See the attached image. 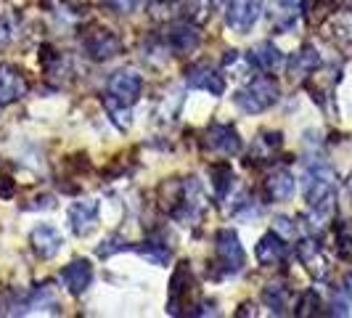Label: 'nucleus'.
Here are the masks:
<instances>
[{"label":"nucleus","instance_id":"nucleus-1","mask_svg":"<svg viewBox=\"0 0 352 318\" xmlns=\"http://www.w3.org/2000/svg\"><path fill=\"white\" fill-rule=\"evenodd\" d=\"M302 191L307 210L323 215V218H334L336 212V173L326 162H307L305 173H302Z\"/></svg>","mask_w":352,"mask_h":318},{"label":"nucleus","instance_id":"nucleus-2","mask_svg":"<svg viewBox=\"0 0 352 318\" xmlns=\"http://www.w3.org/2000/svg\"><path fill=\"white\" fill-rule=\"evenodd\" d=\"M281 98V85L276 77L270 74H260V77H252L247 83V88H241L236 93V106L247 114H260V112H267L270 106L278 104Z\"/></svg>","mask_w":352,"mask_h":318},{"label":"nucleus","instance_id":"nucleus-3","mask_svg":"<svg viewBox=\"0 0 352 318\" xmlns=\"http://www.w3.org/2000/svg\"><path fill=\"white\" fill-rule=\"evenodd\" d=\"M80 43H82V51H85L90 61H111L124 48L122 37L117 35L114 30H109V27H101V24L88 27L80 37Z\"/></svg>","mask_w":352,"mask_h":318},{"label":"nucleus","instance_id":"nucleus-4","mask_svg":"<svg viewBox=\"0 0 352 318\" xmlns=\"http://www.w3.org/2000/svg\"><path fill=\"white\" fill-rule=\"evenodd\" d=\"M214 260L220 265L223 276H236L244 263H247V252L241 247V239L233 229H220L214 236Z\"/></svg>","mask_w":352,"mask_h":318},{"label":"nucleus","instance_id":"nucleus-5","mask_svg":"<svg viewBox=\"0 0 352 318\" xmlns=\"http://www.w3.org/2000/svg\"><path fill=\"white\" fill-rule=\"evenodd\" d=\"M196 302V282L191 273V263H183L175 268L173 282H170V297H167V313L170 316H180L183 310L194 308Z\"/></svg>","mask_w":352,"mask_h":318},{"label":"nucleus","instance_id":"nucleus-6","mask_svg":"<svg viewBox=\"0 0 352 318\" xmlns=\"http://www.w3.org/2000/svg\"><path fill=\"white\" fill-rule=\"evenodd\" d=\"M106 90H109V98H114V101H120L124 106H133L141 98L143 77L133 70H120L109 77Z\"/></svg>","mask_w":352,"mask_h":318},{"label":"nucleus","instance_id":"nucleus-7","mask_svg":"<svg viewBox=\"0 0 352 318\" xmlns=\"http://www.w3.org/2000/svg\"><path fill=\"white\" fill-rule=\"evenodd\" d=\"M260 14H263V0H230L226 8V24L233 32L247 35L257 24Z\"/></svg>","mask_w":352,"mask_h":318},{"label":"nucleus","instance_id":"nucleus-8","mask_svg":"<svg viewBox=\"0 0 352 318\" xmlns=\"http://www.w3.org/2000/svg\"><path fill=\"white\" fill-rule=\"evenodd\" d=\"M207 149L214 154H223V157H236L241 151V136L239 130L228 123H212L207 127Z\"/></svg>","mask_w":352,"mask_h":318},{"label":"nucleus","instance_id":"nucleus-9","mask_svg":"<svg viewBox=\"0 0 352 318\" xmlns=\"http://www.w3.org/2000/svg\"><path fill=\"white\" fill-rule=\"evenodd\" d=\"M297 257L300 263L305 265V271L316 279V282H323L329 273H331V265H329V257L323 247L318 244V239H302L297 244Z\"/></svg>","mask_w":352,"mask_h":318},{"label":"nucleus","instance_id":"nucleus-10","mask_svg":"<svg viewBox=\"0 0 352 318\" xmlns=\"http://www.w3.org/2000/svg\"><path fill=\"white\" fill-rule=\"evenodd\" d=\"M98 212L101 204L98 199H80L69 207V229L74 236H90L93 229L98 226Z\"/></svg>","mask_w":352,"mask_h":318},{"label":"nucleus","instance_id":"nucleus-11","mask_svg":"<svg viewBox=\"0 0 352 318\" xmlns=\"http://www.w3.org/2000/svg\"><path fill=\"white\" fill-rule=\"evenodd\" d=\"M263 11L267 14L273 30L278 32H289L302 14V0H265Z\"/></svg>","mask_w":352,"mask_h":318},{"label":"nucleus","instance_id":"nucleus-12","mask_svg":"<svg viewBox=\"0 0 352 318\" xmlns=\"http://www.w3.org/2000/svg\"><path fill=\"white\" fill-rule=\"evenodd\" d=\"M164 45L170 48L173 53H180V56H188V53H194L199 45H201V35H199V30H196V24L191 21H177L173 24L170 30H167V35H164Z\"/></svg>","mask_w":352,"mask_h":318},{"label":"nucleus","instance_id":"nucleus-13","mask_svg":"<svg viewBox=\"0 0 352 318\" xmlns=\"http://www.w3.org/2000/svg\"><path fill=\"white\" fill-rule=\"evenodd\" d=\"M30 90L27 77L11 67V64H0V106L16 104L19 98H24Z\"/></svg>","mask_w":352,"mask_h":318},{"label":"nucleus","instance_id":"nucleus-14","mask_svg":"<svg viewBox=\"0 0 352 318\" xmlns=\"http://www.w3.org/2000/svg\"><path fill=\"white\" fill-rule=\"evenodd\" d=\"M30 244H32L37 257L53 260V257L64 249V236H61V231L58 229H53V226H48V223H43V226L32 229V233H30Z\"/></svg>","mask_w":352,"mask_h":318},{"label":"nucleus","instance_id":"nucleus-15","mask_svg":"<svg viewBox=\"0 0 352 318\" xmlns=\"http://www.w3.org/2000/svg\"><path fill=\"white\" fill-rule=\"evenodd\" d=\"M320 30L336 45H352V8L331 11L320 21Z\"/></svg>","mask_w":352,"mask_h":318},{"label":"nucleus","instance_id":"nucleus-16","mask_svg":"<svg viewBox=\"0 0 352 318\" xmlns=\"http://www.w3.org/2000/svg\"><path fill=\"white\" fill-rule=\"evenodd\" d=\"M186 85L194 90H204V93H210V96H223V93H226V80H223V74H217L210 64H194L191 70L186 72Z\"/></svg>","mask_w":352,"mask_h":318},{"label":"nucleus","instance_id":"nucleus-17","mask_svg":"<svg viewBox=\"0 0 352 318\" xmlns=\"http://www.w3.org/2000/svg\"><path fill=\"white\" fill-rule=\"evenodd\" d=\"M93 282V265L88 260H72L61 268V284L67 286L72 297H82Z\"/></svg>","mask_w":352,"mask_h":318},{"label":"nucleus","instance_id":"nucleus-18","mask_svg":"<svg viewBox=\"0 0 352 318\" xmlns=\"http://www.w3.org/2000/svg\"><path fill=\"white\" fill-rule=\"evenodd\" d=\"M283 146V136L278 130H263L254 141H252V149H249V165H263V162H270L281 151Z\"/></svg>","mask_w":352,"mask_h":318},{"label":"nucleus","instance_id":"nucleus-19","mask_svg":"<svg viewBox=\"0 0 352 318\" xmlns=\"http://www.w3.org/2000/svg\"><path fill=\"white\" fill-rule=\"evenodd\" d=\"M254 255H257V263L263 268H276L286 260V239H281L276 231H270L257 242Z\"/></svg>","mask_w":352,"mask_h":318},{"label":"nucleus","instance_id":"nucleus-20","mask_svg":"<svg viewBox=\"0 0 352 318\" xmlns=\"http://www.w3.org/2000/svg\"><path fill=\"white\" fill-rule=\"evenodd\" d=\"M320 70V53L313 45H302L300 51L289 59V77L294 83H305L310 80V74Z\"/></svg>","mask_w":352,"mask_h":318},{"label":"nucleus","instance_id":"nucleus-21","mask_svg":"<svg viewBox=\"0 0 352 318\" xmlns=\"http://www.w3.org/2000/svg\"><path fill=\"white\" fill-rule=\"evenodd\" d=\"M294 191H297V180L286 167L273 170L265 180V199L267 202H289Z\"/></svg>","mask_w":352,"mask_h":318},{"label":"nucleus","instance_id":"nucleus-22","mask_svg":"<svg viewBox=\"0 0 352 318\" xmlns=\"http://www.w3.org/2000/svg\"><path fill=\"white\" fill-rule=\"evenodd\" d=\"M249 59L252 64L260 72H278L283 67V53L278 45H273L270 40H263L257 43L252 51H249Z\"/></svg>","mask_w":352,"mask_h":318},{"label":"nucleus","instance_id":"nucleus-23","mask_svg":"<svg viewBox=\"0 0 352 318\" xmlns=\"http://www.w3.org/2000/svg\"><path fill=\"white\" fill-rule=\"evenodd\" d=\"M263 300H265V305L270 308L273 316H286L289 308H292V292H289L286 284H278V282L267 284L263 292Z\"/></svg>","mask_w":352,"mask_h":318},{"label":"nucleus","instance_id":"nucleus-24","mask_svg":"<svg viewBox=\"0 0 352 318\" xmlns=\"http://www.w3.org/2000/svg\"><path fill=\"white\" fill-rule=\"evenodd\" d=\"M252 70H254V64H252L249 53L226 51V56H223V72L230 74L233 80H252Z\"/></svg>","mask_w":352,"mask_h":318},{"label":"nucleus","instance_id":"nucleus-25","mask_svg":"<svg viewBox=\"0 0 352 318\" xmlns=\"http://www.w3.org/2000/svg\"><path fill=\"white\" fill-rule=\"evenodd\" d=\"M58 305V292L53 284H40L32 292H27V313L30 310H43V308H56Z\"/></svg>","mask_w":352,"mask_h":318},{"label":"nucleus","instance_id":"nucleus-26","mask_svg":"<svg viewBox=\"0 0 352 318\" xmlns=\"http://www.w3.org/2000/svg\"><path fill=\"white\" fill-rule=\"evenodd\" d=\"M212 3L210 0H180L177 3V17H183L186 21H191V24H204L207 19H210V11Z\"/></svg>","mask_w":352,"mask_h":318},{"label":"nucleus","instance_id":"nucleus-27","mask_svg":"<svg viewBox=\"0 0 352 318\" xmlns=\"http://www.w3.org/2000/svg\"><path fill=\"white\" fill-rule=\"evenodd\" d=\"M210 178H212V191L217 199H226L230 194V189H233V170H230V165H212L210 167Z\"/></svg>","mask_w":352,"mask_h":318},{"label":"nucleus","instance_id":"nucleus-28","mask_svg":"<svg viewBox=\"0 0 352 318\" xmlns=\"http://www.w3.org/2000/svg\"><path fill=\"white\" fill-rule=\"evenodd\" d=\"M133 249L141 255L143 260H148L151 265H167L170 263V257H173V252L164 247L162 242H143V244H135Z\"/></svg>","mask_w":352,"mask_h":318},{"label":"nucleus","instance_id":"nucleus-29","mask_svg":"<svg viewBox=\"0 0 352 318\" xmlns=\"http://www.w3.org/2000/svg\"><path fill=\"white\" fill-rule=\"evenodd\" d=\"M104 106L106 112H109V117H111V123L117 125L120 130H130V125H133V117H130V109L133 106H124L120 101H114V98H104Z\"/></svg>","mask_w":352,"mask_h":318},{"label":"nucleus","instance_id":"nucleus-30","mask_svg":"<svg viewBox=\"0 0 352 318\" xmlns=\"http://www.w3.org/2000/svg\"><path fill=\"white\" fill-rule=\"evenodd\" d=\"M323 302H320V297H318V292L316 289H310V292H305L300 297V302H297V308H294V313L302 318H307V316H320L323 310Z\"/></svg>","mask_w":352,"mask_h":318},{"label":"nucleus","instance_id":"nucleus-31","mask_svg":"<svg viewBox=\"0 0 352 318\" xmlns=\"http://www.w3.org/2000/svg\"><path fill=\"white\" fill-rule=\"evenodd\" d=\"M336 249L344 260H352V220H342L336 226Z\"/></svg>","mask_w":352,"mask_h":318},{"label":"nucleus","instance_id":"nucleus-32","mask_svg":"<svg viewBox=\"0 0 352 318\" xmlns=\"http://www.w3.org/2000/svg\"><path fill=\"white\" fill-rule=\"evenodd\" d=\"M177 3L180 0H148V17L157 21H167L177 14Z\"/></svg>","mask_w":352,"mask_h":318},{"label":"nucleus","instance_id":"nucleus-33","mask_svg":"<svg viewBox=\"0 0 352 318\" xmlns=\"http://www.w3.org/2000/svg\"><path fill=\"white\" fill-rule=\"evenodd\" d=\"M16 35V17L8 8H0V45H8Z\"/></svg>","mask_w":352,"mask_h":318},{"label":"nucleus","instance_id":"nucleus-34","mask_svg":"<svg viewBox=\"0 0 352 318\" xmlns=\"http://www.w3.org/2000/svg\"><path fill=\"white\" fill-rule=\"evenodd\" d=\"M273 231L286 239V242H294L297 236H300V229H297V223L292 220V218H286V215H278V218H273Z\"/></svg>","mask_w":352,"mask_h":318},{"label":"nucleus","instance_id":"nucleus-35","mask_svg":"<svg viewBox=\"0 0 352 318\" xmlns=\"http://www.w3.org/2000/svg\"><path fill=\"white\" fill-rule=\"evenodd\" d=\"M124 249H133V247L124 242L122 236H109V239L101 242V247L96 249V255L106 260V257H111V255H117V252H124Z\"/></svg>","mask_w":352,"mask_h":318},{"label":"nucleus","instance_id":"nucleus-36","mask_svg":"<svg viewBox=\"0 0 352 318\" xmlns=\"http://www.w3.org/2000/svg\"><path fill=\"white\" fill-rule=\"evenodd\" d=\"M109 11H114V14H120V17H127V14H133L135 11V6H138V0H101Z\"/></svg>","mask_w":352,"mask_h":318},{"label":"nucleus","instance_id":"nucleus-37","mask_svg":"<svg viewBox=\"0 0 352 318\" xmlns=\"http://www.w3.org/2000/svg\"><path fill=\"white\" fill-rule=\"evenodd\" d=\"M236 316L239 318L257 316V305H254V302H244V305H241V310H236Z\"/></svg>","mask_w":352,"mask_h":318},{"label":"nucleus","instance_id":"nucleus-38","mask_svg":"<svg viewBox=\"0 0 352 318\" xmlns=\"http://www.w3.org/2000/svg\"><path fill=\"white\" fill-rule=\"evenodd\" d=\"M344 292H347V297L352 300V271L344 276Z\"/></svg>","mask_w":352,"mask_h":318},{"label":"nucleus","instance_id":"nucleus-39","mask_svg":"<svg viewBox=\"0 0 352 318\" xmlns=\"http://www.w3.org/2000/svg\"><path fill=\"white\" fill-rule=\"evenodd\" d=\"M344 191H347V196H350V202H352V173H350V178L344 180Z\"/></svg>","mask_w":352,"mask_h":318},{"label":"nucleus","instance_id":"nucleus-40","mask_svg":"<svg viewBox=\"0 0 352 318\" xmlns=\"http://www.w3.org/2000/svg\"><path fill=\"white\" fill-rule=\"evenodd\" d=\"M212 6H217V8H228V3L230 0H210Z\"/></svg>","mask_w":352,"mask_h":318}]
</instances>
